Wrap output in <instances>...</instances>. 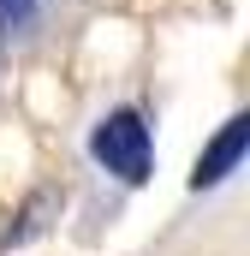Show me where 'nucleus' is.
<instances>
[{
    "mask_svg": "<svg viewBox=\"0 0 250 256\" xmlns=\"http://www.w3.org/2000/svg\"><path fill=\"white\" fill-rule=\"evenodd\" d=\"M90 149H96V161H102L108 173H120L125 185H143V179H149V155H155V143H149V126H143V114H131V108H114V114L96 126Z\"/></svg>",
    "mask_w": 250,
    "mask_h": 256,
    "instance_id": "nucleus-1",
    "label": "nucleus"
},
{
    "mask_svg": "<svg viewBox=\"0 0 250 256\" xmlns=\"http://www.w3.org/2000/svg\"><path fill=\"white\" fill-rule=\"evenodd\" d=\"M244 149H250V120L244 114H232L226 126H220V137L196 155V167H190V191H208V185H220L238 161H244Z\"/></svg>",
    "mask_w": 250,
    "mask_h": 256,
    "instance_id": "nucleus-2",
    "label": "nucleus"
}]
</instances>
